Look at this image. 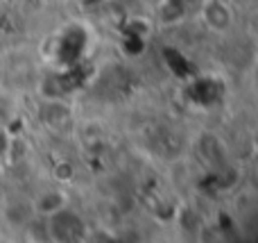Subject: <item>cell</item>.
Listing matches in <instances>:
<instances>
[{"instance_id":"cell-2","label":"cell","mask_w":258,"mask_h":243,"mask_svg":"<svg viewBox=\"0 0 258 243\" xmlns=\"http://www.w3.org/2000/svg\"><path fill=\"white\" fill-rule=\"evenodd\" d=\"M61 205H63V198L59 193H52V191L36 200V209H39L41 214H54L61 209Z\"/></svg>"},{"instance_id":"cell-3","label":"cell","mask_w":258,"mask_h":243,"mask_svg":"<svg viewBox=\"0 0 258 243\" xmlns=\"http://www.w3.org/2000/svg\"><path fill=\"white\" fill-rule=\"evenodd\" d=\"M9 145H12V141H9L7 130H0V157H3V155L9 150Z\"/></svg>"},{"instance_id":"cell-1","label":"cell","mask_w":258,"mask_h":243,"mask_svg":"<svg viewBox=\"0 0 258 243\" xmlns=\"http://www.w3.org/2000/svg\"><path fill=\"white\" fill-rule=\"evenodd\" d=\"M204 16H206V23H209L213 30H224V27H229V21H231V12H229V7L222 3H211L209 7H206Z\"/></svg>"}]
</instances>
